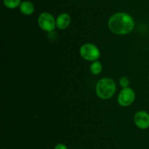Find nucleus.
<instances>
[{"label": "nucleus", "mask_w": 149, "mask_h": 149, "mask_svg": "<svg viewBox=\"0 0 149 149\" xmlns=\"http://www.w3.org/2000/svg\"><path fill=\"white\" fill-rule=\"evenodd\" d=\"M2 149H7V148H2Z\"/></svg>", "instance_id": "13"}, {"label": "nucleus", "mask_w": 149, "mask_h": 149, "mask_svg": "<svg viewBox=\"0 0 149 149\" xmlns=\"http://www.w3.org/2000/svg\"><path fill=\"white\" fill-rule=\"evenodd\" d=\"M79 149H83V148H79Z\"/></svg>", "instance_id": "14"}, {"label": "nucleus", "mask_w": 149, "mask_h": 149, "mask_svg": "<svg viewBox=\"0 0 149 149\" xmlns=\"http://www.w3.org/2000/svg\"><path fill=\"white\" fill-rule=\"evenodd\" d=\"M135 99V93L130 87L124 88L119 92L117 97L118 103L122 107H128L132 105Z\"/></svg>", "instance_id": "5"}, {"label": "nucleus", "mask_w": 149, "mask_h": 149, "mask_svg": "<svg viewBox=\"0 0 149 149\" xmlns=\"http://www.w3.org/2000/svg\"><path fill=\"white\" fill-rule=\"evenodd\" d=\"M54 149H68V147L63 143H58L55 145Z\"/></svg>", "instance_id": "12"}, {"label": "nucleus", "mask_w": 149, "mask_h": 149, "mask_svg": "<svg viewBox=\"0 0 149 149\" xmlns=\"http://www.w3.org/2000/svg\"><path fill=\"white\" fill-rule=\"evenodd\" d=\"M19 9L22 14L25 15H30L34 13L35 6L31 1H23L20 4Z\"/></svg>", "instance_id": "8"}, {"label": "nucleus", "mask_w": 149, "mask_h": 149, "mask_svg": "<svg viewBox=\"0 0 149 149\" xmlns=\"http://www.w3.org/2000/svg\"><path fill=\"white\" fill-rule=\"evenodd\" d=\"M3 4L5 7L13 10L20 7L21 0H3Z\"/></svg>", "instance_id": "10"}, {"label": "nucleus", "mask_w": 149, "mask_h": 149, "mask_svg": "<svg viewBox=\"0 0 149 149\" xmlns=\"http://www.w3.org/2000/svg\"><path fill=\"white\" fill-rule=\"evenodd\" d=\"M135 23L133 18L124 12H118L112 15L108 21L109 29L112 33L117 35H126L135 29Z\"/></svg>", "instance_id": "1"}, {"label": "nucleus", "mask_w": 149, "mask_h": 149, "mask_svg": "<svg viewBox=\"0 0 149 149\" xmlns=\"http://www.w3.org/2000/svg\"><path fill=\"white\" fill-rule=\"evenodd\" d=\"M38 25L41 29L47 32L54 31L56 27V19L51 13L47 12L42 13L38 17Z\"/></svg>", "instance_id": "4"}, {"label": "nucleus", "mask_w": 149, "mask_h": 149, "mask_svg": "<svg viewBox=\"0 0 149 149\" xmlns=\"http://www.w3.org/2000/svg\"><path fill=\"white\" fill-rule=\"evenodd\" d=\"M79 53L81 58L88 61H97L100 56V51L93 43H85L81 46Z\"/></svg>", "instance_id": "3"}, {"label": "nucleus", "mask_w": 149, "mask_h": 149, "mask_svg": "<svg viewBox=\"0 0 149 149\" xmlns=\"http://www.w3.org/2000/svg\"><path fill=\"white\" fill-rule=\"evenodd\" d=\"M134 123L141 129L149 128V114L144 110L138 111L134 115Z\"/></svg>", "instance_id": "6"}, {"label": "nucleus", "mask_w": 149, "mask_h": 149, "mask_svg": "<svg viewBox=\"0 0 149 149\" xmlns=\"http://www.w3.org/2000/svg\"><path fill=\"white\" fill-rule=\"evenodd\" d=\"M103 70V65L100 61H95L92 62L90 66V71L92 74L93 75H97L100 74Z\"/></svg>", "instance_id": "9"}, {"label": "nucleus", "mask_w": 149, "mask_h": 149, "mask_svg": "<svg viewBox=\"0 0 149 149\" xmlns=\"http://www.w3.org/2000/svg\"><path fill=\"white\" fill-rule=\"evenodd\" d=\"M71 22V18L69 14L63 13L60 14L56 18V27L58 29L63 30L70 26Z\"/></svg>", "instance_id": "7"}, {"label": "nucleus", "mask_w": 149, "mask_h": 149, "mask_svg": "<svg viewBox=\"0 0 149 149\" xmlns=\"http://www.w3.org/2000/svg\"><path fill=\"white\" fill-rule=\"evenodd\" d=\"M119 85H120V86L122 88V89L129 87L130 86L129 79H128L127 77H125V76H124V77H120V79H119Z\"/></svg>", "instance_id": "11"}, {"label": "nucleus", "mask_w": 149, "mask_h": 149, "mask_svg": "<svg viewBox=\"0 0 149 149\" xmlns=\"http://www.w3.org/2000/svg\"><path fill=\"white\" fill-rule=\"evenodd\" d=\"M116 91V85L113 79L103 77L97 82L95 92L100 99L107 100L113 96Z\"/></svg>", "instance_id": "2"}, {"label": "nucleus", "mask_w": 149, "mask_h": 149, "mask_svg": "<svg viewBox=\"0 0 149 149\" xmlns=\"http://www.w3.org/2000/svg\"><path fill=\"white\" fill-rule=\"evenodd\" d=\"M148 80H149V75H148Z\"/></svg>", "instance_id": "15"}]
</instances>
